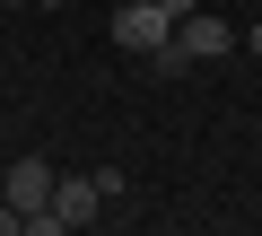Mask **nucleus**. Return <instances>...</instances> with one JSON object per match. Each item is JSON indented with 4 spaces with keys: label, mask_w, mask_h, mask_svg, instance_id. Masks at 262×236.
I'll return each mask as SVG.
<instances>
[{
    "label": "nucleus",
    "mask_w": 262,
    "mask_h": 236,
    "mask_svg": "<svg viewBox=\"0 0 262 236\" xmlns=\"http://www.w3.org/2000/svg\"><path fill=\"white\" fill-rule=\"evenodd\" d=\"M166 27H175V18L158 9V0H122V9H114V44H122V53H140V61L166 44Z\"/></svg>",
    "instance_id": "obj_1"
},
{
    "label": "nucleus",
    "mask_w": 262,
    "mask_h": 236,
    "mask_svg": "<svg viewBox=\"0 0 262 236\" xmlns=\"http://www.w3.org/2000/svg\"><path fill=\"white\" fill-rule=\"evenodd\" d=\"M96 210H105L96 175H53V201H44V219H53V227H88Z\"/></svg>",
    "instance_id": "obj_2"
},
{
    "label": "nucleus",
    "mask_w": 262,
    "mask_h": 236,
    "mask_svg": "<svg viewBox=\"0 0 262 236\" xmlns=\"http://www.w3.org/2000/svg\"><path fill=\"white\" fill-rule=\"evenodd\" d=\"M0 201H9V210H44L53 201V166L44 158H18L9 175H0Z\"/></svg>",
    "instance_id": "obj_3"
},
{
    "label": "nucleus",
    "mask_w": 262,
    "mask_h": 236,
    "mask_svg": "<svg viewBox=\"0 0 262 236\" xmlns=\"http://www.w3.org/2000/svg\"><path fill=\"white\" fill-rule=\"evenodd\" d=\"M158 9H166V18H184V9H201V0H158Z\"/></svg>",
    "instance_id": "obj_4"
},
{
    "label": "nucleus",
    "mask_w": 262,
    "mask_h": 236,
    "mask_svg": "<svg viewBox=\"0 0 262 236\" xmlns=\"http://www.w3.org/2000/svg\"><path fill=\"white\" fill-rule=\"evenodd\" d=\"M245 44H253V53H262V27H245Z\"/></svg>",
    "instance_id": "obj_5"
},
{
    "label": "nucleus",
    "mask_w": 262,
    "mask_h": 236,
    "mask_svg": "<svg viewBox=\"0 0 262 236\" xmlns=\"http://www.w3.org/2000/svg\"><path fill=\"white\" fill-rule=\"evenodd\" d=\"M35 9H70V0H35Z\"/></svg>",
    "instance_id": "obj_6"
},
{
    "label": "nucleus",
    "mask_w": 262,
    "mask_h": 236,
    "mask_svg": "<svg viewBox=\"0 0 262 236\" xmlns=\"http://www.w3.org/2000/svg\"><path fill=\"white\" fill-rule=\"evenodd\" d=\"M0 9H18V0H0ZM27 9H35V0H27Z\"/></svg>",
    "instance_id": "obj_7"
}]
</instances>
